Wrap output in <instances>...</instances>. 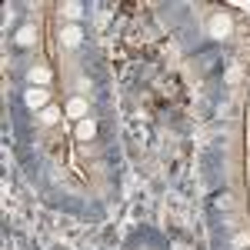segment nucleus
<instances>
[{
  "label": "nucleus",
  "mask_w": 250,
  "mask_h": 250,
  "mask_svg": "<svg viewBox=\"0 0 250 250\" xmlns=\"http://www.w3.org/2000/svg\"><path fill=\"white\" fill-rule=\"evenodd\" d=\"M47 80H50V70L47 67H34L30 70V83H47Z\"/></svg>",
  "instance_id": "0eeeda50"
},
{
  "label": "nucleus",
  "mask_w": 250,
  "mask_h": 250,
  "mask_svg": "<svg viewBox=\"0 0 250 250\" xmlns=\"http://www.w3.org/2000/svg\"><path fill=\"white\" fill-rule=\"evenodd\" d=\"M233 30V23H230V17H227V14H217V17L210 20V37H227V34H230Z\"/></svg>",
  "instance_id": "f03ea898"
},
{
  "label": "nucleus",
  "mask_w": 250,
  "mask_h": 250,
  "mask_svg": "<svg viewBox=\"0 0 250 250\" xmlns=\"http://www.w3.org/2000/svg\"><path fill=\"white\" fill-rule=\"evenodd\" d=\"M34 40H37V27H34V23H27V27H20V30H17V43H20V47H30Z\"/></svg>",
  "instance_id": "39448f33"
},
{
  "label": "nucleus",
  "mask_w": 250,
  "mask_h": 250,
  "mask_svg": "<svg viewBox=\"0 0 250 250\" xmlns=\"http://www.w3.org/2000/svg\"><path fill=\"white\" fill-rule=\"evenodd\" d=\"M60 37H63V43H67V47H77L80 40H83V34H80V27H74V23H70V27H63V34H60Z\"/></svg>",
  "instance_id": "423d86ee"
},
{
  "label": "nucleus",
  "mask_w": 250,
  "mask_h": 250,
  "mask_svg": "<svg viewBox=\"0 0 250 250\" xmlns=\"http://www.w3.org/2000/svg\"><path fill=\"white\" fill-rule=\"evenodd\" d=\"M47 100H50V90H43V87H27V90H23V104H27L30 110L43 107Z\"/></svg>",
  "instance_id": "f257e3e1"
},
{
  "label": "nucleus",
  "mask_w": 250,
  "mask_h": 250,
  "mask_svg": "<svg viewBox=\"0 0 250 250\" xmlns=\"http://www.w3.org/2000/svg\"><path fill=\"white\" fill-rule=\"evenodd\" d=\"M63 14H67L70 20H77L80 14H83V7H80V3H63Z\"/></svg>",
  "instance_id": "6e6552de"
},
{
  "label": "nucleus",
  "mask_w": 250,
  "mask_h": 250,
  "mask_svg": "<svg viewBox=\"0 0 250 250\" xmlns=\"http://www.w3.org/2000/svg\"><path fill=\"white\" fill-rule=\"evenodd\" d=\"M94 137H97V120L94 117L77 120V140H94Z\"/></svg>",
  "instance_id": "7ed1b4c3"
},
{
  "label": "nucleus",
  "mask_w": 250,
  "mask_h": 250,
  "mask_svg": "<svg viewBox=\"0 0 250 250\" xmlns=\"http://www.w3.org/2000/svg\"><path fill=\"white\" fill-rule=\"evenodd\" d=\"M87 110H90V107H87V100H83V97H74V100L67 104V110H63V114L74 117V120H83V117H87Z\"/></svg>",
  "instance_id": "20e7f679"
}]
</instances>
